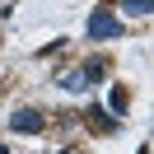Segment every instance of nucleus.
<instances>
[{
	"mask_svg": "<svg viewBox=\"0 0 154 154\" xmlns=\"http://www.w3.org/2000/svg\"><path fill=\"white\" fill-rule=\"evenodd\" d=\"M84 33H89V42H117V38L126 33V23L112 14V5H94V14H89Z\"/></svg>",
	"mask_w": 154,
	"mask_h": 154,
	"instance_id": "obj_1",
	"label": "nucleus"
},
{
	"mask_svg": "<svg viewBox=\"0 0 154 154\" xmlns=\"http://www.w3.org/2000/svg\"><path fill=\"white\" fill-rule=\"evenodd\" d=\"M10 131H14V135H42V131H47V117H42L38 107H14Z\"/></svg>",
	"mask_w": 154,
	"mask_h": 154,
	"instance_id": "obj_2",
	"label": "nucleus"
},
{
	"mask_svg": "<svg viewBox=\"0 0 154 154\" xmlns=\"http://www.w3.org/2000/svg\"><path fill=\"white\" fill-rule=\"evenodd\" d=\"M84 117H89V131H103V135H112V131H117V126H122V122H117V117H112V112H103V107H98V103H94V107H89V112H84Z\"/></svg>",
	"mask_w": 154,
	"mask_h": 154,
	"instance_id": "obj_3",
	"label": "nucleus"
},
{
	"mask_svg": "<svg viewBox=\"0 0 154 154\" xmlns=\"http://www.w3.org/2000/svg\"><path fill=\"white\" fill-rule=\"evenodd\" d=\"M117 10H122L126 19H149V10H154V0H117Z\"/></svg>",
	"mask_w": 154,
	"mask_h": 154,
	"instance_id": "obj_4",
	"label": "nucleus"
},
{
	"mask_svg": "<svg viewBox=\"0 0 154 154\" xmlns=\"http://www.w3.org/2000/svg\"><path fill=\"white\" fill-rule=\"evenodd\" d=\"M61 89H66V94H84L89 75H84V70H70V75H61Z\"/></svg>",
	"mask_w": 154,
	"mask_h": 154,
	"instance_id": "obj_5",
	"label": "nucleus"
},
{
	"mask_svg": "<svg viewBox=\"0 0 154 154\" xmlns=\"http://www.w3.org/2000/svg\"><path fill=\"white\" fill-rule=\"evenodd\" d=\"M107 103H112V117H117V122H122V117H126V103H131V94H126V84H117Z\"/></svg>",
	"mask_w": 154,
	"mask_h": 154,
	"instance_id": "obj_6",
	"label": "nucleus"
},
{
	"mask_svg": "<svg viewBox=\"0 0 154 154\" xmlns=\"http://www.w3.org/2000/svg\"><path fill=\"white\" fill-rule=\"evenodd\" d=\"M0 154H10V149H5V145H0Z\"/></svg>",
	"mask_w": 154,
	"mask_h": 154,
	"instance_id": "obj_7",
	"label": "nucleus"
},
{
	"mask_svg": "<svg viewBox=\"0 0 154 154\" xmlns=\"http://www.w3.org/2000/svg\"><path fill=\"white\" fill-rule=\"evenodd\" d=\"M61 154H70V149H61Z\"/></svg>",
	"mask_w": 154,
	"mask_h": 154,
	"instance_id": "obj_8",
	"label": "nucleus"
}]
</instances>
